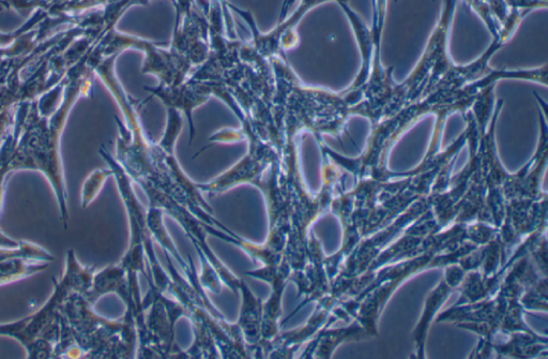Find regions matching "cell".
<instances>
[{
    "label": "cell",
    "instance_id": "6da1fadb",
    "mask_svg": "<svg viewBox=\"0 0 548 359\" xmlns=\"http://www.w3.org/2000/svg\"><path fill=\"white\" fill-rule=\"evenodd\" d=\"M116 59L115 56L103 59L95 70L113 94L126 121L123 123L116 117L119 136L115 159L147 197L157 192L163 193L213 226L217 221L213 217V209L197 189L196 183L182 171L175 156L182 123L175 117L167 118L160 142L151 141L139 114L142 104L127 94L116 76Z\"/></svg>",
    "mask_w": 548,
    "mask_h": 359
},
{
    "label": "cell",
    "instance_id": "7a4b0ae2",
    "mask_svg": "<svg viewBox=\"0 0 548 359\" xmlns=\"http://www.w3.org/2000/svg\"><path fill=\"white\" fill-rule=\"evenodd\" d=\"M456 0H444L443 10L428 46L410 76L402 83L390 78L375 103L376 122L385 121L402 109L429 97L438 89L465 86L483 78L487 65L482 58L467 66H455L449 57L448 40Z\"/></svg>",
    "mask_w": 548,
    "mask_h": 359
},
{
    "label": "cell",
    "instance_id": "3957f363",
    "mask_svg": "<svg viewBox=\"0 0 548 359\" xmlns=\"http://www.w3.org/2000/svg\"><path fill=\"white\" fill-rule=\"evenodd\" d=\"M95 275V267L83 266L73 250L66 256L62 280H53L55 291L47 304L28 318L0 325V336L19 341L28 358H54L62 334V307L73 292L86 295Z\"/></svg>",
    "mask_w": 548,
    "mask_h": 359
},
{
    "label": "cell",
    "instance_id": "277c9868",
    "mask_svg": "<svg viewBox=\"0 0 548 359\" xmlns=\"http://www.w3.org/2000/svg\"><path fill=\"white\" fill-rule=\"evenodd\" d=\"M145 91L150 95L145 102L149 101L150 98H157L164 104L166 109H175L181 114H185L189 125V144L191 145L196 133L193 111L213 98V82L187 80L173 87L159 83L155 87L145 86Z\"/></svg>",
    "mask_w": 548,
    "mask_h": 359
},
{
    "label": "cell",
    "instance_id": "5b68a950",
    "mask_svg": "<svg viewBox=\"0 0 548 359\" xmlns=\"http://www.w3.org/2000/svg\"><path fill=\"white\" fill-rule=\"evenodd\" d=\"M327 2L341 4L348 3L349 0H301V4L292 16L280 22L271 32L257 31L254 34L253 41L256 48L266 56L278 55L296 49L300 41L297 33L298 24L311 9Z\"/></svg>",
    "mask_w": 548,
    "mask_h": 359
},
{
    "label": "cell",
    "instance_id": "8992f818",
    "mask_svg": "<svg viewBox=\"0 0 548 359\" xmlns=\"http://www.w3.org/2000/svg\"><path fill=\"white\" fill-rule=\"evenodd\" d=\"M239 292L241 294V308L236 325L243 341L247 344L251 358H255V349L262 341L263 302L252 293L243 280Z\"/></svg>",
    "mask_w": 548,
    "mask_h": 359
},
{
    "label": "cell",
    "instance_id": "52a82bcc",
    "mask_svg": "<svg viewBox=\"0 0 548 359\" xmlns=\"http://www.w3.org/2000/svg\"><path fill=\"white\" fill-rule=\"evenodd\" d=\"M108 294H117L126 304L127 311L133 312L134 304L128 276L125 268L120 264L105 267L102 271L95 273L93 286L84 296L90 304L95 305L102 296Z\"/></svg>",
    "mask_w": 548,
    "mask_h": 359
},
{
    "label": "cell",
    "instance_id": "ba28073f",
    "mask_svg": "<svg viewBox=\"0 0 548 359\" xmlns=\"http://www.w3.org/2000/svg\"><path fill=\"white\" fill-rule=\"evenodd\" d=\"M164 212L159 207L149 206L147 209V226L149 228L152 238L161 246L164 253H169L177 261L182 269H184L186 275L190 272L192 259L189 257V263L182 259L180 253L178 252L176 246L174 245L172 238L169 233H167L163 216Z\"/></svg>",
    "mask_w": 548,
    "mask_h": 359
},
{
    "label": "cell",
    "instance_id": "9c48e42d",
    "mask_svg": "<svg viewBox=\"0 0 548 359\" xmlns=\"http://www.w3.org/2000/svg\"><path fill=\"white\" fill-rule=\"evenodd\" d=\"M113 176V171L110 169L98 170L91 174L87 179L83 189V207L86 208L93 202L98 193L101 191L106 179Z\"/></svg>",
    "mask_w": 548,
    "mask_h": 359
},
{
    "label": "cell",
    "instance_id": "30bf717a",
    "mask_svg": "<svg viewBox=\"0 0 548 359\" xmlns=\"http://www.w3.org/2000/svg\"><path fill=\"white\" fill-rule=\"evenodd\" d=\"M199 254L202 264V273L199 278L203 289H207L215 294H220L222 290V280L219 277L216 268L202 251H196Z\"/></svg>",
    "mask_w": 548,
    "mask_h": 359
}]
</instances>
